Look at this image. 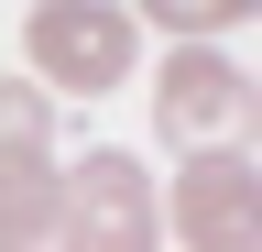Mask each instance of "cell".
<instances>
[{
  "label": "cell",
  "instance_id": "obj_1",
  "mask_svg": "<svg viewBox=\"0 0 262 252\" xmlns=\"http://www.w3.org/2000/svg\"><path fill=\"white\" fill-rule=\"evenodd\" d=\"M22 55H33V88H77V99H110V88H131V66H142V33H131L120 0H44V11L22 22Z\"/></svg>",
  "mask_w": 262,
  "mask_h": 252
},
{
  "label": "cell",
  "instance_id": "obj_2",
  "mask_svg": "<svg viewBox=\"0 0 262 252\" xmlns=\"http://www.w3.org/2000/svg\"><path fill=\"white\" fill-rule=\"evenodd\" d=\"M153 208H164V230H175L186 252H262V165L241 143L186 153L175 186H153Z\"/></svg>",
  "mask_w": 262,
  "mask_h": 252
},
{
  "label": "cell",
  "instance_id": "obj_3",
  "mask_svg": "<svg viewBox=\"0 0 262 252\" xmlns=\"http://www.w3.org/2000/svg\"><path fill=\"white\" fill-rule=\"evenodd\" d=\"M66 252H164V208L142 153L98 143L88 165H66Z\"/></svg>",
  "mask_w": 262,
  "mask_h": 252
},
{
  "label": "cell",
  "instance_id": "obj_4",
  "mask_svg": "<svg viewBox=\"0 0 262 252\" xmlns=\"http://www.w3.org/2000/svg\"><path fill=\"white\" fill-rule=\"evenodd\" d=\"M153 132L175 143V153L241 143V132H251V77L229 66L219 44H175V55H164V77H153Z\"/></svg>",
  "mask_w": 262,
  "mask_h": 252
},
{
  "label": "cell",
  "instance_id": "obj_5",
  "mask_svg": "<svg viewBox=\"0 0 262 252\" xmlns=\"http://www.w3.org/2000/svg\"><path fill=\"white\" fill-rule=\"evenodd\" d=\"M0 252H66V165H0Z\"/></svg>",
  "mask_w": 262,
  "mask_h": 252
},
{
  "label": "cell",
  "instance_id": "obj_6",
  "mask_svg": "<svg viewBox=\"0 0 262 252\" xmlns=\"http://www.w3.org/2000/svg\"><path fill=\"white\" fill-rule=\"evenodd\" d=\"M55 153V99L33 77H0V165H44Z\"/></svg>",
  "mask_w": 262,
  "mask_h": 252
},
{
  "label": "cell",
  "instance_id": "obj_7",
  "mask_svg": "<svg viewBox=\"0 0 262 252\" xmlns=\"http://www.w3.org/2000/svg\"><path fill=\"white\" fill-rule=\"evenodd\" d=\"M229 22H241V0H164V33H186V44H219Z\"/></svg>",
  "mask_w": 262,
  "mask_h": 252
}]
</instances>
